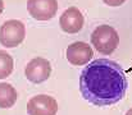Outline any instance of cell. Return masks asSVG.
Listing matches in <instances>:
<instances>
[{
  "instance_id": "cell-11",
  "label": "cell",
  "mask_w": 132,
  "mask_h": 115,
  "mask_svg": "<svg viewBox=\"0 0 132 115\" xmlns=\"http://www.w3.org/2000/svg\"><path fill=\"white\" fill-rule=\"evenodd\" d=\"M125 1L126 0H103V3L109 6H121L125 4Z\"/></svg>"
},
{
  "instance_id": "cell-6",
  "label": "cell",
  "mask_w": 132,
  "mask_h": 115,
  "mask_svg": "<svg viewBox=\"0 0 132 115\" xmlns=\"http://www.w3.org/2000/svg\"><path fill=\"white\" fill-rule=\"evenodd\" d=\"M50 74H51V64L45 58H34L24 67L26 78L35 84L47 81Z\"/></svg>"
},
{
  "instance_id": "cell-5",
  "label": "cell",
  "mask_w": 132,
  "mask_h": 115,
  "mask_svg": "<svg viewBox=\"0 0 132 115\" xmlns=\"http://www.w3.org/2000/svg\"><path fill=\"white\" fill-rule=\"evenodd\" d=\"M58 102L50 95H35L27 102L28 115H56Z\"/></svg>"
},
{
  "instance_id": "cell-8",
  "label": "cell",
  "mask_w": 132,
  "mask_h": 115,
  "mask_svg": "<svg viewBox=\"0 0 132 115\" xmlns=\"http://www.w3.org/2000/svg\"><path fill=\"white\" fill-rule=\"evenodd\" d=\"M84 22H85L84 14L76 6H71L65 9L59 18V26L62 31L65 33H71V35L78 33L84 27Z\"/></svg>"
},
{
  "instance_id": "cell-10",
  "label": "cell",
  "mask_w": 132,
  "mask_h": 115,
  "mask_svg": "<svg viewBox=\"0 0 132 115\" xmlns=\"http://www.w3.org/2000/svg\"><path fill=\"white\" fill-rule=\"evenodd\" d=\"M14 61L9 52L5 50H0V79H5L13 72Z\"/></svg>"
},
{
  "instance_id": "cell-13",
  "label": "cell",
  "mask_w": 132,
  "mask_h": 115,
  "mask_svg": "<svg viewBox=\"0 0 132 115\" xmlns=\"http://www.w3.org/2000/svg\"><path fill=\"white\" fill-rule=\"evenodd\" d=\"M125 115H132V108L130 109V110H127V113H126Z\"/></svg>"
},
{
  "instance_id": "cell-7",
  "label": "cell",
  "mask_w": 132,
  "mask_h": 115,
  "mask_svg": "<svg viewBox=\"0 0 132 115\" xmlns=\"http://www.w3.org/2000/svg\"><path fill=\"white\" fill-rule=\"evenodd\" d=\"M92 56H94L92 47L87 42H84V41H76L71 43L65 50L67 60L72 65H76V67L87 65L90 60L92 59Z\"/></svg>"
},
{
  "instance_id": "cell-9",
  "label": "cell",
  "mask_w": 132,
  "mask_h": 115,
  "mask_svg": "<svg viewBox=\"0 0 132 115\" xmlns=\"http://www.w3.org/2000/svg\"><path fill=\"white\" fill-rule=\"evenodd\" d=\"M18 100L17 90L6 82H0V109H10Z\"/></svg>"
},
{
  "instance_id": "cell-2",
  "label": "cell",
  "mask_w": 132,
  "mask_h": 115,
  "mask_svg": "<svg viewBox=\"0 0 132 115\" xmlns=\"http://www.w3.org/2000/svg\"><path fill=\"white\" fill-rule=\"evenodd\" d=\"M91 45L103 55H110L119 45V36L114 27L109 24L97 26L91 33Z\"/></svg>"
},
{
  "instance_id": "cell-12",
  "label": "cell",
  "mask_w": 132,
  "mask_h": 115,
  "mask_svg": "<svg viewBox=\"0 0 132 115\" xmlns=\"http://www.w3.org/2000/svg\"><path fill=\"white\" fill-rule=\"evenodd\" d=\"M3 10H4V1L0 0V14L3 13Z\"/></svg>"
},
{
  "instance_id": "cell-1",
  "label": "cell",
  "mask_w": 132,
  "mask_h": 115,
  "mask_svg": "<svg viewBox=\"0 0 132 115\" xmlns=\"http://www.w3.org/2000/svg\"><path fill=\"white\" fill-rule=\"evenodd\" d=\"M127 87L123 68L109 59H96L88 63L80 76L81 95L95 106H110L119 102Z\"/></svg>"
},
{
  "instance_id": "cell-4",
  "label": "cell",
  "mask_w": 132,
  "mask_h": 115,
  "mask_svg": "<svg viewBox=\"0 0 132 115\" xmlns=\"http://www.w3.org/2000/svg\"><path fill=\"white\" fill-rule=\"evenodd\" d=\"M58 0H27L30 15L40 22L53 19L58 13Z\"/></svg>"
},
{
  "instance_id": "cell-3",
  "label": "cell",
  "mask_w": 132,
  "mask_h": 115,
  "mask_svg": "<svg viewBox=\"0 0 132 115\" xmlns=\"http://www.w3.org/2000/svg\"><path fill=\"white\" fill-rule=\"evenodd\" d=\"M26 37V27L18 19L5 21L0 26V43L6 47H17L19 46Z\"/></svg>"
}]
</instances>
